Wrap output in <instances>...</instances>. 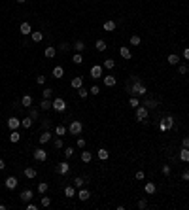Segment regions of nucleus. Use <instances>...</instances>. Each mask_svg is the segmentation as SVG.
<instances>
[{
  "label": "nucleus",
  "instance_id": "1",
  "mask_svg": "<svg viewBox=\"0 0 189 210\" xmlns=\"http://www.w3.org/2000/svg\"><path fill=\"white\" fill-rule=\"evenodd\" d=\"M127 91L131 93L132 97H136V95H146V93H148L146 85H144L142 82H132V85H129V87H127Z\"/></svg>",
  "mask_w": 189,
  "mask_h": 210
},
{
  "label": "nucleus",
  "instance_id": "2",
  "mask_svg": "<svg viewBox=\"0 0 189 210\" xmlns=\"http://www.w3.org/2000/svg\"><path fill=\"white\" fill-rule=\"evenodd\" d=\"M82 131H83L82 121H72L70 127H68V132H70V135H74V136H79V135H82Z\"/></svg>",
  "mask_w": 189,
  "mask_h": 210
},
{
  "label": "nucleus",
  "instance_id": "3",
  "mask_svg": "<svg viewBox=\"0 0 189 210\" xmlns=\"http://www.w3.org/2000/svg\"><path fill=\"white\" fill-rule=\"evenodd\" d=\"M146 118H148V108L144 106V104H140V106L136 108V119H138V121H144Z\"/></svg>",
  "mask_w": 189,
  "mask_h": 210
},
{
  "label": "nucleus",
  "instance_id": "4",
  "mask_svg": "<svg viewBox=\"0 0 189 210\" xmlns=\"http://www.w3.org/2000/svg\"><path fill=\"white\" fill-rule=\"evenodd\" d=\"M53 110H57V112H64L66 110V102H64V99H55L53 100Z\"/></svg>",
  "mask_w": 189,
  "mask_h": 210
},
{
  "label": "nucleus",
  "instance_id": "5",
  "mask_svg": "<svg viewBox=\"0 0 189 210\" xmlns=\"http://www.w3.org/2000/svg\"><path fill=\"white\" fill-rule=\"evenodd\" d=\"M91 78L93 80L102 78V66H100V64H93V66H91Z\"/></svg>",
  "mask_w": 189,
  "mask_h": 210
},
{
  "label": "nucleus",
  "instance_id": "6",
  "mask_svg": "<svg viewBox=\"0 0 189 210\" xmlns=\"http://www.w3.org/2000/svg\"><path fill=\"white\" fill-rule=\"evenodd\" d=\"M34 159H36V161H40V163H44V161L47 159V153H46V150H42V148L34 150Z\"/></svg>",
  "mask_w": 189,
  "mask_h": 210
},
{
  "label": "nucleus",
  "instance_id": "7",
  "mask_svg": "<svg viewBox=\"0 0 189 210\" xmlns=\"http://www.w3.org/2000/svg\"><path fill=\"white\" fill-rule=\"evenodd\" d=\"M4 184H6V187H8V189H15V187H17V184H19V180L15 178V176H8Z\"/></svg>",
  "mask_w": 189,
  "mask_h": 210
},
{
  "label": "nucleus",
  "instance_id": "8",
  "mask_svg": "<svg viewBox=\"0 0 189 210\" xmlns=\"http://www.w3.org/2000/svg\"><path fill=\"white\" fill-rule=\"evenodd\" d=\"M34 197V193H32V189H25V191L19 195V199L21 201H25V203H30V199Z\"/></svg>",
  "mask_w": 189,
  "mask_h": 210
},
{
  "label": "nucleus",
  "instance_id": "9",
  "mask_svg": "<svg viewBox=\"0 0 189 210\" xmlns=\"http://www.w3.org/2000/svg\"><path fill=\"white\" fill-rule=\"evenodd\" d=\"M19 125H21V121H19V118H10L8 119V127L11 129V131H17Z\"/></svg>",
  "mask_w": 189,
  "mask_h": 210
},
{
  "label": "nucleus",
  "instance_id": "10",
  "mask_svg": "<svg viewBox=\"0 0 189 210\" xmlns=\"http://www.w3.org/2000/svg\"><path fill=\"white\" fill-rule=\"evenodd\" d=\"M68 171H70V165H68L66 161L59 163V167H57V172H59V174H68Z\"/></svg>",
  "mask_w": 189,
  "mask_h": 210
},
{
  "label": "nucleus",
  "instance_id": "11",
  "mask_svg": "<svg viewBox=\"0 0 189 210\" xmlns=\"http://www.w3.org/2000/svg\"><path fill=\"white\" fill-rule=\"evenodd\" d=\"M72 87H74V89H79V87H83V78L82 76H76V78H72Z\"/></svg>",
  "mask_w": 189,
  "mask_h": 210
},
{
  "label": "nucleus",
  "instance_id": "12",
  "mask_svg": "<svg viewBox=\"0 0 189 210\" xmlns=\"http://www.w3.org/2000/svg\"><path fill=\"white\" fill-rule=\"evenodd\" d=\"M119 55H121V57H123V59H125V61H129V59H131V57H132V55H131V49H129V47H127V46H123V47H119Z\"/></svg>",
  "mask_w": 189,
  "mask_h": 210
},
{
  "label": "nucleus",
  "instance_id": "13",
  "mask_svg": "<svg viewBox=\"0 0 189 210\" xmlns=\"http://www.w3.org/2000/svg\"><path fill=\"white\" fill-rule=\"evenodd\" d=\"M115 83H117L115 76H104V85H106V87H114Z\"/></svg>",
  "mask_w": 189,
  "mask_h": 210
},
{
  "label": "nucleus",
  "instance_id": "14",
  "mask_svg": "<svg viewBox=\"0 0 189 210\" xmlns=\"http://www.w3.org/2000/svg\"><path fill=\"white\" fill-rule=\"evenodd\" d=\"M44 55H46L47 59H53L55 55H57V49H55L53 46H47V47H46V51H44Z\"/></svg>",
  "mask_w": 189,
  "mask_h": 210
},
{
  "label": "nucleus",
  "instance_id": "15",
  "mask_svg": "<svg viewBox=\"0 0 189 210\" xmlns=\"http://www.w3.org/2000/svg\"><path fill=\"white\" fill-rule=\"evenodd\" d=\"M19 32H21V34H30L32 32V27L29 25V23H21V27H19Z\"/></svg>",
  "mask_w": 189,
  "mask_h": 210
},
{
  "label": "nucleus",
  "instance_id": "16",
  "mask_svg": "<svg viewBox=\"0 0 189 210\" xmlns=\"http://www.w3.org/2000/svg\"><path fill=\"white\" fill-rule=\"evenodd\" d=\"M155 189H157V187H155V184H153V182H148V184L144 185V191H146L148 195H153V193H155Z\"/></svg>",
  "mask_w": 189,
  "mask_h": 210
},
{
  "label": "nucleus",
  "instance_id": "17",
  "mask_svg": "<svg viewBox=\"0 0 189 210\" xmlns=\"http://www.w3.org/2000/svg\"><path fill=\"white\" fill-rule=\"evenodd\" d=\"M51 74H53V78L59 80V78H63V76H64V68H63V66H55Z\"/></svg>",
  "mask_w": 189,
  "mask_h": 210
},
{
  "label": "nucleus",
  "instance_id": "18",
  "mask_svg": "<svg viewBox=\"0 0 189 210\" xmlns=\"http://www.w3.org/2000/svg\"><path fill=\"white\" fill-rule=\"evenodd\" d=\"M30 38H32V42H42L44 34H42L40 30H32V32H30Z\"/></svg>",
  "mask_w": 189,
  "mask_h": 210
},
{
  "label": "nucleus",
  "instance_id": "19",
  "mask_svg": "<svg viewBox=\"0 0 189 210\" xmlns=\"http://www.w3.org/2000/svg\"><path fill=\"white\" fill-rule=\"evenodd\" d=\"M108 157H110V152H108L106 148H100V150H98V159L100 161H106Z\"/></svg>",
  "mask_w": 189,
  "mask_h": 210
},
{
  "label": "nucleus",
  "instance_id": "20",
  "mask_svg": "<svg viewBox=\"0 0 189 210\" xmlns=\"http://www.w3.org/2000/svg\"><path fill=\"white\" fill-rule=\"evenodd\" d=\"M49 138H51V132L49 131H44L42 136H40V144H47V142H49Z\"/></svg>",
  "mask_w": 189,
  "mask_h": 210
},
{
  "label": "nucleus",
  "instance_id": "21",
  "mask_svg": "<svg viewBox=\"0 0 189 210\" xmlns=\"http://www.w3.org/2000/svg\"><path fill=\"white\" fill-rule=\"evenodd\" d=\"M180 159L189 163V148H182V152H180Z\"/></svg>",
  "mask_w": 189,
  "mask_h": 210
},
{
  "label": "nucleus",
  "instance_id": "22",
  "mask_svg": "<svg viewBox=\"0 0 189 210\" xmlns=\"http://www.w3.org/2000/svg\"><path fill=\"white\" fill-rule=\"evenodd\" d=\"M32 121H34V119H32L30 116H29V118H23V119H21V127L30 129V127H32Z\"/></svg>",
  "mask_w": 189,
  "mask_h": 210
},
{
  "label": "nucleus",
  "instance_id": "23",
  "mask_svg": "<svg viewBox=\"0 0 189 210\" xmlns=\"http://www.w3.org/2000/svg\"><path fill=\"white\" fill-rule=\"evenodd\" d=\"M36 174H38L36 168H32V167H27L25 168V176H27V178H36Z\"/></svg>",
  "mask_w": 189,
  "mask_h": 210
},
{
  "label": "nucleus",
  "instance_id": "24",
  "mask_svg": "<svg viewBox=\"0 0 189 210\" xmlns=\"http://www.w3.org/2000/svg\"><path fill=\"white\" fill-rule=\"evenodd\" d=\"M115 27H117V25H115V21H112V19H110V21H106V23H104V30H108V32L115 30Z\"/></svg>",
  "mask_w": 189,
  "mask_h": 210
},
{
  "label": "nucleus",
  "instance_id": "25",
  "mask_svg": "<svg viewBox=\"0 0 189 210\" xmlns=\"http://www.w3.org/2000/svg\"><path fill=\"white\" fill-rule=\"evenodd\" d=\"M64 195L66 197H74L76 195V187L74 185H66V187H64Z\"/></svg>",
  "mask_w": 189,
  "mask_h": 210
},
{
  "label": "nucleus",
  "instance_id": "26",
  "mask_svg": "<svg viewBox=\"0 0 189 210\" xmlns=\"http://www.w3.org/2000/svg\"><path fill=\"white\" fill-rule=\"evenodd\" d=\"M78 197H79V201H87V199H89V197H91V193L87 191V189H79Z\"/></svg>",
  "mask_w": 189,
  "mask_h": 210
},
{
  "label": "nucleus",
  "instance_id": "27",
  "mask_svg": "<svg viewBox=\"0 0 189 210\" xmlns=\"http://www.w3.org/2000/svg\"><path fill=\"white\" fill-rule=\"evenodd\" d=\"M74 49H76V53H82V51L85 49V44H83L82 40H78V42L74 44Z\"/></svg>",
  "mask_w": 189,
  "mask_h": 210
},
{
  "label": "nucleus",
  "instance_id": "28",
  "mask_svg": "<svg viewBox=\"0 0 189 210\" xmlns=\"http://www.w3.org/2000/svg\"><path fill=\"white\" fill-rule=\"evenodd\" d=\"M21 104H23L25 108H29L30 104H32V97H30V95H25V97L21 99Z\"/></svg>",
  "mask_w": 189,
  "mask_h": 210
},
{
  "label": "nucleus",
  "instance_id": "29",
  "mask_svg": "<svg viewBox=\"0 0 189 210\" xmlns=\"http://www.w3.org/2000/svg\"><path fill=\"white\" fill-rule=\"evenodd\" d=\"M51 106H53V102H49V99H44L42 102H40V108H42V110H49Z\"/></svg>",
  "mask_w": 189,
  "mask_h": 210
},
{
  "label": "nucleus",
  "instance_id": "30",
  "mask_svg": "<svg viewBox=\"0 0 189 210\" xmlns=\"http://www.w3.org/2000/svg\"><path fill=\"white\" fill-rule=\"evenodd\" d=\"M95 47H96L98 51H104L108 46H106V42H104V40H96V42H95Z\"/></svg>",
  "mask_w": 189,
  "mask_h": 210
},
{
  "label": "nucleus",
  "instance_id": "31",
  "mask_svg": "<svg viewBox=\"0 0 189 210\" xmlns=\"http://www.w3.org/2000/svg\"><path fill=\"white\" fill-rule=\"evenodd\" d=\"M66 131H68V129L64 127V125H57V129H55L57 136H64V135H66Z\"/></svg>",
  "mask_w": 189,
  "mask_h": 210
},
{
  "label": "nucleus",
  "instance_id": "32",
  "mask_svg": "<svg viewBox=\"0 0 189 210\" xmlns=\"http://www.w3.org/2000/svg\"><path fill=\"white\" fill-rule=\"evenodd\" d=\"M102 66H104V68H108V70H112V68L115 66V61H114V59H106Z\"/></svg>",
  "mask_w": 189,
  "mask_h": 210
},
{
  "label": "nucleus",
  "instance_id": "33",
  "mask_svg": "<svg viewBox=\"0 0 189 210\" xmlns=\"http://www.w3.org/2000/svg\"><path fill=\"white\" fill-rule=\"evenodd\" d=\"M19 138H21V135H19V131H11V135H10V140L11 142H19Z\"/></svg>",
  "mask_w": 189,
  "mask_h": 210
},
{
  "label": "nucleus",
  "instance_id": "34",
  "mask_svg": "<svg viewBox=\"0 0 189 210\" xmlns=\"http://www.w3.org/2000/svg\"><path fill=\"white\" fill-rule=\"evenodd\" d=\"M91 159H93V155H91L89 152H82V161L83 163H89Z\"/></svg>",
  "mask_w": 189,
  "mask_h": 210
},
{
  "label": "nucleus",
  "instance_id": "35",
  "mask_svg": "<svg viewBox=\"0 0 189 210\" xmlns=\"http://www.w3.org/2000/svg\"><path fill=\"white\" fill-rule=\"evenodd\" d=\"M85 138H82V136H78V140H76V146L79 148V150H83V148H85Z\"/></svg>",
  "mask_w": 189,
  "mask_h": 210
},
{
  "label": "nucleus",
  "instance_id": "36",
  "mask_svg": "<svg viewBox=\"0 0 189 210\" xmlns=\"http://www.w3.org/2000/svg\"><path fill=\"white\" fill-rule=\"evenodd\" d=\"M168 63H170V64H178L180 63V57H178V55H174V53L168 55Z\"/></svg>",
  "mask_w": 189,
  "mask_h": 210
},
{
  "label": "nucleus",
  "instance_id": "37",
  "mask_svg": "<svg viewBox=\"0 0 189 210\" xmlns=\"http://www.w3.org/2000/svg\"><path fill=\"white\" fill-rule=\"evenodd\" d=\"M129 104H131L132 108H138V106H140V100L136 99V97H131V100H129Z\"/></svg>",
  "mask_w": 189,
  "mask_h": 210
},
{
  "label": "nucleus",
  "instance_id": "38",
  "mask_svg": "<svg viewBox=\"0 0 189 210\" xmlns=\"http://www.w3.org/2000/svg\"><path fill=\"white\" fill-rule=\"evenodd\" d=\"M47 187H49V184H47V182H42V184L38 185V191H40V193H46Z\"/></svg>",
  "mask_w": 189,
  "mask_h": 210
},
{
  "label": "nucleus",
  "instance_id": "39",
  "mask_svg": "<svg viewBox=\"0 0 189 210\" xmlns=\"http://www.w3.org/2000/svg\"><path fill=\"white\" fill-rule=\"evenodd\" d=\"M83 184H85V180H83V178H79V176H78V178H74V187H82Z\"/></svg>",
  "mask_w": 189,
  "mask_h": 210
},
{
  "label": "nucleus",
  "instance_id": "40",
  "mask_svg": "<svg viewBox=\"0 0 189 210\" xmlns=\"http://www.w3.org/2000/svg\"><path fill=\"white\" fill-rule=\"evenodd\" d=\"M72 61H74L76 64H82V63H83V57H82V53H76L74 57H72Z\"/></svg>",
  "mask_w": 189,
  "mask_h": 210
},
{
  "label": "nucleus",
  "instance_id": "41",
  "mask_svg": "<svg viewBox=\"0 0 189 210\" xmlns=\"http://www.w3.org/2000/svg\"><path fill=\"white\" fill-rule=\"evenodd\" d=\"M131 46H140V36H131Z\"/></svg>",
  "mask_w": 189,
  "mask_h": 210
},
{
  "label": "nucleus",
  "instance_id": "42",
  "mask_svg": "<svg viewBox=\"0 0 189 210\" xmlns=\"http://www.w3.org/2000/svg\"><path fill=\"white\" fill-rule=\"evenodd\" d=\"M78 93H79V97H82V99H85V97L89 95V89H85V87H79Z\"/></svg>",
  "mask_w": 189,
  "mask_h": 210
},
{
  "label": "nucleus",
  "instance_id": "43",
  "mask_svg": "<svg viewBox=\"0 0 189 210\" xmlns=\"http://www.w3.org/2000/svg\"><path fill=\"white\" fill-rule=\"evenodd\" d=\"M51 95H53V89H44V91H42V97H44V99H51Z\"/></svg>",
  "mask_w": 189,
  "mask_h": 210
},
{
  "label": "nucleus",
  "instance_id": "44",
  "mask_svg": "<svg viewBox=\"0 0 189 210\" xmlns=\"http://www.w3.org/2000/svg\"><path fill=\"white\" fill-rule=\"evenodd\" d=\"M72 155H74V148H70V146L64 148V157H72Z\"/></svg>",
  "mask_w": 189,
  "mask_h": 210
},
{
  "label": "nucleus",
  "instance_id": "45",
  "mask_svg": "<svg viewBox=\"0 0 189 210\" xmlns=\"http://www.w3.org/2000/svg\"><path fill=\"white\" fill-rule=\"evenodd\" d=\"M29 116H30L32 119H38L40 114H38V110H36V108H32V110H29Z\"/></svg>",
  "mask_w": 189,
  "mask_h": 210
},
{
  "label": "nucleus",
  "instance_id": "46",
  "mask_svg": "<svg viewBox=\"0 0 189 210\" xmlns=\"http://www.w3.org/2000/svg\"><path fill=\"white\" fill-rule=\"evenodd\" d=\"M68 49H70V46H68L66 42H64V44H61V46H59V51H63V53H66Z\"/></svg>",
  "mask_w": 189,
  "mask_h": 210
},
{
  "label": "nucleus",
  "instance_id": "47",
  "mask_svg": "<svg viewBox=\"0 0 189 210\" xmlns=\"http://www.w3.org/2000/svg\"><path fill=\"white\" fill-rule=\"evenodd\" d=\"M89 93H91V95H98V93H100V87H98V85H93V87L89 89Z\"/></svg>",
  "mask_w": 189,
  "mask_h": 210
},
{
  "label": "nucleus",
  "instance_id": "48",
  "mask_svg": "<svg viewBox=\"0 0 189 210\" xmlns=\"http://www.w3.org/2000/svg\"><path fill=\"white\" fill-rule=\"evenodd\" d=\"M49 204H51L49 197H42V206H49Z\"/></svg>",
  "mask_w": 189,
  "mask_h": 210
},
{
  "label": "nucleus",
  "instance_id": "49",
  "mask_svg": "<svg viewBox=\"0 0 189 210\" xmlns=\"http://www.w3.org/2000/svg\"><path fill=\"white\" fill-rule=\"evenodd\" d=\"M164 123H167V127H172V123H174V118H172V116L164 118Z\"/></svg>",
  "mask_w": 189,
  "mask_h": 210
},
{
  "label": "nucleus",
  "instance_id": "50",
  "mask_svg": "<svg viewBox=\"0 0 189 210\" xmlns=\"http://www.w3.org/2000/svg\"><path fill=\"white\" fill-rule=\"evenodd\" d=\"M53 146L57 148V150H59V148H63V140H61V138H55V140H53Z\"/></svg>",
  "mask_w": 189,
  "mask_h": 210
},
{
  "label": "nucleus",
  "instance_id": "51",
  "mask_svg": "<svg viewBox=\"0 0 189 210\" xmlns=\"http://www.w3.org/2000/svg\"><path fill=\"white\" fill-rule=\"evenodd\" d=\"M187 70H189V68L185 66V64H180V68H178V72H180V74H187Z\"/></svg>",
  "mask_w": 189,
  "mask_h": 210
},
{
  "label": "nucleus",
  "instance_id": "52",
  "mask_svg": "<svg viewBox=\"0 0 189 210\" xmlns=\"http://www.w3.org/2000/svg\"><path fill=\"white\" fill-rule=\"evenodd\" d=\"M144 106H146V108H151V106H157V102H155V100H146V102H144Z\"/></svg>",
  "mask_w": 189,
  "mask_h": 210
},
{
  "label": "nucleus",
  "instance_id": "53",
  "mask_svg": "<svg viewBox=\"0 0 189 210\" xmlns=\"http://www.w3.org/2000/svg\"><path fill=\"white\" fill-rule=\"evenodd\" d=\"M161 172H163L164 176H168V174H170V167H168V165H164V167L161 168Z\"/></svg>",
  "mask_w": 189,
  "mask_h": 210
},
{
  "label": "nucleus",
  "instance_id": "54",
  "mask_svg": "<svg viewBox=\"0 0 189 210\" xmlns=\"http://www.w3.org/2000/svg\"><path fill=\"white\" fill-rule=\"evenodd\" d=\"M36 83L44 85V83H46V76H38V78H36Z\"/></svg>",
  "mask_w": 189,
  "mask_h": 210
},
{
  "label": "nucleus",
  "instance_id": "55",
  "mask_svg": "<svg viewBox=\"0 0 189 210\" xmlns=\"http://www.w3.org/2000/svg\"><path fill=\"white\" fill-rule=\"evenodd\" d=\"M144 178H146L144 171H138V172H136V180H144Z\"/></svg>",
  "mask_w": 189,
  "mask_h": 210
},
{
  "label": "nucleus",
  "instance_id": "56",
  "mask_svg": "<svg viewBox=\"0 0 189 210\" xmlns=\"http://www.w3.org/2000/svg\"><path fill=\"white\" fill-rule=\"evenodd\" d=\"M182 146L183 148H189V136H185V138L182 140Z\"/></svg>",
  "mask_w": 189,
  "mask_h": 210
},
{
  "label": "nucleus",
  "instance_id": "57",
  "mask_svg": "<svg viewBox=\"0 0 189 210\" xmlns=\"http://www.w3.org/2000/svg\"><path fill=\"white\" fill-rule=\"evenodd\" d=\"M146 206H148V203H146L144 199H142V201H138V208H146Z\"/></svg>",
  "mask_w": 189,
  "mask_h": 210
},
{
  "label": "nucleus",
  "instance_id": "58",
  "mask_svg": "<svg viewBox=\"0 0 189 210\" xmlns=\"http://www.w3.org/2000/svg\"><path fill=\"white\" fill-rule=\"evenodd\" d=\"M36 208H38V206H36L34 203H29V204H27V210H36Z\"/></svg>",
  "mask_w": 189,
  "mask_h": 210
},
{
  "label": "nucleus",
  "instance_id": "59",
  "mask_svg": "<svg viewBox=\"0 0 189 210\" xmlns=\"http://www.w3.org/2000/svg\"><path fill=\"white\" fill-rule=\"evenodd\" d=\"M182 178H183V180H185V182L189 180V171H183V174H182Z\"/></svg>",
  "mask_w": 189,
  "mask_h": 210
},
{
  "label": "nucleus",
  "instance_id": "60",
  "mask_svg": "<svg viewBox=\"0 0 189 210\" xmlns=\"http://www.w3.org/2000/svg\"><path fill=\"white\" fill-rule=\"evenodd\" d=\"M183 57L189 61V47H185V49H183Z\"/></svg>",
  "mask_w": 189,
  "mask_h": 210
},
{
  "label": "nucleus",
  "instance_id": "61",
  "mask_svg": "<svg viewBox=\"0 0 189 210\" xmlns=\"http://www.w3.org/2000/svg\"><path fill=\"white\" fill-rule=\"evenodd\" d=\"M47 127H49V123H47V119H46V121L42 123V129H44V131H47Z\"/></svg>",
  "mask_w": 189,
  "mask_h": 210
},
{
  "label": "nucleus",
  "instance_id": "62",
  "mask_svg": "<svg viewBox=\"0 0 189 210\" xmlns=\"http://www.w3.org/2000/svg\"><path fill=\"white\" fill-rule=\"evenodd\" d=\"M4 167H6V165H4V159H0V171H2Z\"/></svg>",
  "mask_w": 189,
  "mask_h": 210
},
{
  "label": "nucleus",
  "instance_id": "63",
  "mask_svg": "<svg viewBox=\"0 0 189 210\" xmlns=\"http://www.w3.org/2000/svg\"><path fill=\"white\" fill-rule=\"evenodd\" d=\"M0 210H6V204H0Z\"/></svg>",
  "mask_w": 189,
  "mask_h": 210
},
{
  "label": "nucleus",
  "instance_id": "64",
  "mask_svg": "<svg viewBox=\"0 0 189 210\" xmlns=\"http://www.w3.org/2000/svg\"><path fill=\"white\" fill-rule=\"evenodd\" d=\"M17 2H19V4H23V2H25V0H17Z\"/></svg>",
  "mask_w": 189,
  "mask_h": 210
}]
</instances>
